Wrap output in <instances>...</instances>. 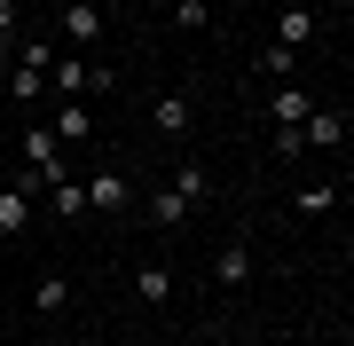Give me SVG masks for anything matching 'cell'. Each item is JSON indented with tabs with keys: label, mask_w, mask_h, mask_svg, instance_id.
I'll list each match as a JSON object with an SVG mask.
<instances>
[{
	"label": "cell",
	"mask_w": 354,
	"mask_h": 346,
	"mask_svg": "<svg viewBox=\"0 0 354 346\" xmlns=\"http://www.w3.org/2000/svg\"><path fill=\"white\" fill-rule=\"evenodd\" d=\"M118 71L111 64H87V55H55L48 64V103H79V95H111Z\"/></svg>",
	"instance_id": "6da1fadb"
},
{
	"label": "cell",
	"mask_w": 354,
	"mask_h": 346,
	"mask_svg": "<svg viewBox=\"0 0 354 346\" xmlns=\"http://www.w3.org/2000/svg\"><path fill=\"white\" fill-rule=\"evenodd\" d=\"M24 181H32V189H48V181H64V142H55L48 126H24Z\"/></svg>",
	"instance_id": "7a4b0ae2"
},
{
	"label": "cell",
	"mask_w": 354,
	"mask_h": 346,
	"mask_svg": "<svg viewBox=\"0 0 354 346\" xmlns=\"http://www.w3.org/2000/svg\"><path fill=\"white\" fill-rule=\"evenodd\" d=\"M79 189H87V213H127L134 205V181L127 173H87Z\"/></svg>",
	"instance_id": "3957f363"
},
{
	"label": "cell",
	"mask_w": 354,
	"mask_h": 346,
	"mask_svg": "<svg viewBox=\"0 0 354 346\" xmlns=\"http://www.w3.org/2000/svg\"><path fill=\"white\" fill-rule=\"evenodd\" d=\"M213 283H221V291H244V283H252V244H244V236H228V244H221Z\"/></svg>",
	"instance_id": "277c9868"
},
{
	"label": "cell",
	"mask_w": 354,
	"mask_h": 346,
	"mask_svg": "<svg viewBox=\"0 0 354 346\" xmlns=\"http://www.w3.org/2000/svg\"><path fill=\"white\" fill-rule=\"evenodd\" d=\"M32 229V181H0V236Z\"/></svg>",
	"instance_id": "5b68a950"
},
{
	"label": "cell",
	"mask_w": 354,
	"mask_h": 346,
	"mask_svg": "<svg viewBox=\"0 0 354 346\" xmlns=\"http://www.w3.org/2000/svg\"><path fill=\"white\" fill-rule=\"evenodd\" d=\"M299 142H307V150H339V142H346V110H307L299 118Z\"/></svg>",
	"instance_id": "8992f818"
},
{
	"label": "cell",
	"mask_w": 354,
	"mask_h": 346,
	"mask_svg": "<svg viewBox=\"0 0 354 346\" xmlns=\"http://www.w3.org/2000/svg\"><path fill=\"white\" fill-rule=\"evenodd\" d=\"M64 39H71V48H95V39H102V8H95V0H64Z\"/></svg>",
	"instance_id": "52a82bcc"
},
{
	"label": "cell",
	"mask_w": 354,
	"mask_h": 346,
	"mask_svg": "<svg viewBox=\"0 0 354 346\" xmlns=\"http://www.w3.org/2000/svg\"><path fill=\"white\" fill-rule=\"evenodd\" d=\"M307 110H315V95H307V87H276V95H268V126H299Z\"/></svg>",
	"instance_id": "ba28073f"
},
{
	"label": "cell",
	"mask_w": 354,
	"mask_h": 346,
	"mask_svg": "<svg viewBox=\"0 0 354 346\" xmlns=\"http://www.w3.org/2000/svg\"><path fill=\"white\" fill-rule=\"evenodd\" d=\"M64 307H71V276H55V268H48V276L32 283V315H64Z\"/></svg>",
	"instance_id": "9c48e42d"
},
{
	"label": "cell",
	"mask_w": 354,
	"mask_h": 346,
	"mask_svg": "<svg viewBox=\"0 0 354 346\" xmlns=\"http://www.w3.org/2000/svg\"><path fill=\"white\" fill-rule=\"evenodd\" d=\"M307 39H315V8H283V16H276V48H291V55H299Z\"/></svg>",
	"instance_id": "30bf717a"
},
{
	"label": "cell",
	"mask_w": 354,
	"mask_h": 346,
	"mask_svg": "<svg viewBox=\"0 0 354 346\" xmlns=\"http://www.w3.org/2000/svg\"><path fill=\"white\" fill-rule=\"evenodd\" d=\"M8 95H16L24 110H39V103H48V71H32V64H8Z\"/></svg>",
	"instance_id": "8fae6325"
},
{
	"label": "cell",
	"mask_w": 354,
	"mask_h": 346,
	"mask_svg": "<svg viewBox=\"0 0 354 346\" xmlns=\"http://www.w3.org/2000/svg\"><path fill=\"white\" fill-rule=\"evenodd\" d=\"M48 134H55V142H87V134H95V110H87V103H64Z\"/></svg>",
	"instance_id": "7c38bea8"
},
{
	"label": "cell",
	"mask_w": 354,
	"mask_h": 346,
	"mask_svg": "<svg viewBox=\"0 0 354 346\" xmlns=\"http://www.w3.org/2000/svg\"><path fill=\"white\" fill-rule=\"evenodd\" d=\"M150 118H158V134H189V118H197V110H189V95H158V110H150Z\"/></svg>",
	"instance_id": "4fadbf2b"
},
{
	"label": "cell",
	"mask_w": 354,
	"mask_h": 346,
	"mask_svg": "<svg viewBox=\"0 0 354 346\" xmlns=\"http://www.w3.org/2000/svg\"><path fill=\"white\" fill-rule=\"evenodd\" d=\"M165 189H174V197H189V205H205V189H213V173H205V166H189V157H181V166H174V181H165Z\"/></svg>",
	"instance_id": "5bb4252c"
},
{
	"label": "cell",
	"mask_w": 354,
	"mask_h": 346,
	"mask_svg": "<svg viewBox=\"0 0 354 346\" xmlns=\"http://www.w3.org/2000/svg\"><path fill=\"white\" fill-rule=\"evenodd\" d=\"M48 205H55V220H79V213H87V189L64 173V181H48Z\"/></svg>",
	"instance_id": "9a60e30c"
},
{
	"label": "cell",
	"mask_w": 354,
	"mask_h": 346,
	"mask_svg": "<svg viewBox=\"0 0 354 346\" xmlns=\"http://www.w3.org/2000/svg\"><path fill=\"white\" fill-rule=\"evenodd\" d=\"M189 213H197L189 197H174V189H150V220H158V229H181Z\"/></svg>",
	"instance_id": "2e32d148"
},
{
	"label": "cell",
	"mask_w": 354,
	"mask_h": 346,
	"mask_svg": "<svg viewBox=\"0 0 354 346\" xmlns=\"http://www.w3.org/2000/svg\"><path fill=\"white\" fill-rule=\"evenodd\" d=\"M134 291L150 299V307H158V299H174V268H165V260H150V268L134 276Z\"/></svg>",
	"instance_id": "e0dca14e"
},
{
	"label": "cell",
	"mask_w": 354,
	"mask_h": 346,
	"mask_svg": "<svg viewBox=\"0 0 354 346\" xmlns=\"http://www.w3.org/2000/svg\"><path fill=\"white\" fill-rule=\"evenodd\" d=\"M291 64H299V55H291V48H276V39L260 48V71H268V87H291Z\"/></svg>",
	"instance_id": "ac0fdd59"
},
{
	"label": "cell",
	"mask_w": 354,
	"mask_h": 346,
	"mask_svg": "<svg viewBox=\"0 0 354 346\" xmlns=\"http://www.w3.org/2000/svg\"><path fill=\"white\" fill-rule=\"evenodd\" d=\"M16 48H24V16H16V0H0V55L16 64Z\"/></svg>",
	"instance_id": "d6986e66"
},
{
	"label": "cell",
	"mask_w": 354,
	"mask_h": 346,
	"mask_svg": "<svg viewBox=\"0 0 354 346\" xmlns=\"http://www.w3.org/2000/svg\"><path fill=\"white\" fill-rule=\"evenodd\" d=\"M330 205H339V181H307L299 189V213H330Z\"/></svg>",
	"instance_id": "ffe728a7"
},
{
	"label": "cell",
	"mask_w": 354,
	"mask_h": 346,
	"mask_svg": "<svg viewBox=\"0 0 354 346\" xmlns=\"http://www.w3.org/2000/svg\"><path fill=\"white\" fill-rule=\"evenodd\" d=\"M205 16H213V0H174V24L181 32H205Z\"/></svg>",
	"instance_id": "44dd1931"
},
{
	"label": "cell",
	"mask_w": 354,
	"mask_h": 346,
	"mask_svg": "<svg viewBox=\"0 0 354 346\" xmlns=\"http://www.w3.org/2000/svg\"><path fill=\"white\" fill-rule=\"evenodd\" d=\"M276 157L291 166V157H307V142H299V126H276Z\"/></svg>",
	"instance_id": "7402d4cb"
}]
</instances>
